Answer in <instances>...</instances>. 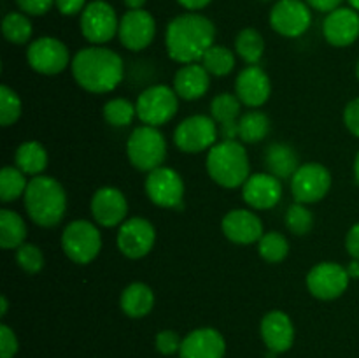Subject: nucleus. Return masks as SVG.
Returning <instances> with one entry per match:
<instances>
[{
    "label": "nucleus",
    "mask_w": 359,
    "mask_h": 358,
    "mask_svg": "<svg viewBox=\"0 0 359 358\" xmlns=\"http://www.w3.org/2000/svg\"><path fill=\"white\" fill-rule=\"evenodd\" d=\"M154 343H156V350L160 351L161 354L170 357V354L179 353V351H181L182 339L179 337L177 332H174V330H161V332H158L156 340H154Z\"/></svg>",
    "instance_id": "nucleus-40"
},
{
    "label": "nucleus",
    "mask_w": 359,
    "mask_h": 358,
    "mask_svg": "<svg viewBox=\"0 0 359 358\" xmlns=\"http://www.w3.org/2000/svg\"><path fill=\"white\" fill-rule=\"evenodd\" d=\"M214 39L216 27L209 18L196 13H186L175 16L167 25L165 48L174 62L186 65L200 62L214 46Z\"/></svg>",
    "instance_id": "nucleus-1"
},
{
    "label": "nucleus",
    "mask_w": 359,
    "mask_h": 358,
    "mask_svg": "<svg viewBox=\"0 0 359 358\" xmlns=\"http://www.w3.org/2000/svg\"><path fill=\"white\" fill-rule=\"evenodd\" d=\"M125 2L126 7H130V9H142L144 4L147 2V0H123Z\"/></svg>",
    "instance_id": "nucleus-49"
},
{
    "label": "nucleus",
    "mask_w": 359,
    "mask_h": 358,
    "mask_svg": "<svg viewBox=\"0 0 359 358\" xmlns=\"http://www.w3.org/2000/svg\"><path fill=\"white\" fill-rule=\"evenodd\" d=\"M346 269L351 279H359V260L356 258L351 260V262L346 265Z\"/></svg>",
    "instance_id": "nucleus-48"
},
{
    "label": "nucleus",
    "mask_w": 359,
    "mask_h": 358,
    "mask_svg": "<svg viewBox=\"0 0 359 358\" xmlns=\"http://www.w3.org/2000/svg\"><path fill=\"white\" fill-rule=\"evenodd\" d=\"M119 305L130 318H144L154 307V291L146 283H132L123 290Z\"/></svg>",
    "instance_id": "nucleus-25"
},
{
    "label": "nucleus",
    "mask_w": 359,
    "mask_h": 358,
    "mask_svg": "<svg viewBox=\"0 0 359 358\" xmlns=\"http://www.w3.org/2000/svg\"><path fill=\"white\" fill-rule=\"evenodd\" d=\"M346 249L353 258L359 260V221L349 228L346 235Z\"/></svg>",
    "instance_id": "nucleus-45"
},
{
    "label": "nucleus",
    "mask_w": 359,
    "mask_h": 358,
    "mask_svg": "<svg viewBox=\"0 0 359 358\" xmlns=\"http://www.w3.org/2000/svg\"><path fill=\"white\" fill-rule=\"evenodd\" d=\"M27 62L35 72L56 76L69 67L70 53L67 46L56 37H39L27 49Z\"/></svg>",
    "instance_id": "nucleus-12"
},
{
    "label": "nucleus",
    "mask_w": 359,
    "mask_h": 358,
    "mask_svg": "<svg viewBox=\"0 0 359 358\" xmlns=\"http://www.w3.org/2000/svg\"><path fill=\"white\" fill-rule=\"evenodd\" d=\"M32 21L25 13H9L2 21V34L13 44H27L32 37Z\"/></svg>",
    "instance_id": "nucleus-33"
},
{
    "label": "nucleus",
    "mask_w": 359,
    "mask_h": 358,
    "mask_svg": "<svg viewBox=\"0 0 359 358\" xmlns=\"http://www.w3.org/2000/svg\"><path fill=\"white\" fill-rule=\"evenodd\" d=\"M309 7L319 11V13H332V11L339 9L342 0H305Z\"/></svg>",
    "instance_id": "nucleus-46"
},
{
    "label": "nucleus",
    "mask_w": 359,
    "mask_h": 358,
    "mask_svg": "<svg viewBox=\"0 0 359 358\" xmlns=\"http://www.w3.org/2000/svg\"><path fill=\"white\" fill-rule=\"evenodd\" d=\"M62 248L67 258L86 265L93 262L102 249V234L98 227L86 220H74L62 234Z\"/></svg>",
    "instance_id": "nucleus-6"
},
{
    "label": "nucleus",
    "mask_w": 359,
    "mask_h": 358,
    "mask_svg": "<svg viewBox=\"0 0 359 358\" xmlns=\"http://www.w3.org/2000/svg\"><path fill=\"white\" fill-rule=\"evenodd\" d=\"M27 174L21 172L16 165H6L0 172V200L2 202H14L27 192Z\"/></svg>",
    "instance_id": "nucleus-31"
},
{
    "label": "nucleus",
    "mask_w": 359,
    "mask_h": 358,
    "mask_svg": "<svg viewBox=\"0 0 359 358\" xmlns=\"http://www.w3.org/2000/svg\"><path fill=\"white\" fill-rule=\"evenodd\" d=\"M210 88V74L202 63H186L175 72L174 90L182 100H198Z\"/></svg>",
    "instance_id": "nucleus-24"
},
{
    "label": "nucleus",
    "mask_w": 359,
    "mask_h": 358,
    "mask_svg": "<svg viewBox=\"0 0 359 358\" xmlns=\"http://www.w3.org/2000/svg\"><path fill=\"white\" fill-rule=\"evenodd\" d=\"M79 25L83 37L93 46H100L118 34L119 20L111 4L104 0H95L84 7Z\"/></svg>",
    "instance_id": "nucleus-10"
},
{
    "label": "nucleus",
    "mask_w": 359,
    "mask_h": 358,
    "mask_svg": "<svg viewBox=\"0 0 359 358\" xmlns=\"http://www.w3.org/2000/svg\"><path fill=\"white\" fill-rule=\"evenodd\" d=\"M226 343L216 329H196L182 339L181 358H224Z\"/></svg>",
    "instance_id": "nucleus-22"
},
{
    "label": "nucleus",
    "mask_w": 359,
    "mask_h": 358,
    "mask_svg": "<svg viewBox=\"0 0 359 358\" xmlns=\"http://www.w3.org/2000/svg\"><path fill=\"white\" fill-rule=\"evenodd\" d=\"M219 137V126L212 116L195 114L182 119L174 132V144L182 153H202L210 150Z\"/></svg>",
    "instance_id": "nucleus-8"
},
{
    "label": "nucleus",
    "mask_w": 359,
    "mask_h": 358,
    "mask_svg": "<svg viewBox=\"0 0 359 358\" xmlns=\"http://www.w3.org/2000/svg\"><path fill=\"white\" fill-rule=\"evenodd\" d=\"M262 339L272 353H284L294 343V325L283 311H270L262 319Z\"/></svg>",
    "instance_id": "nucleus-23"
},
{
    "label": "nucleus",
    "mask_w": 359,
    "mask_h": 358,
    "mask_svg": "<svg viewBox=\"0 0 359 358\" xmlns=\"http://www.w3.org/2000/svg\"><path fill=\"white\" fill-rule=\"evenodd\" d=\"M16 262L27 274H37L44 267V255L39 246L25 242L16 249Z\"/></svg>",
    "instance_id": "nucleus-39"
},
{
    "label": "nucleus",
    "mask_w": 359,
    "mask_h": 358,
    "mask_svg": "<svg viewBox=\"0 0 359 358\" xmlns=\"http://www.w3.org/2000/svg\"><path fill=\"white\" fill-rule=\"evenodd\" d=\"M135 116V104L126 98H112L104 105V118L112 126H128Z\"/></svg>",
    "instance_id": "nucleus-36"
},
{
    "label": "nucleus",
    "mask_w": 359,
    "mask_h": 358,
    "mask_svg": "<svg viewBox=\"0 0 359 358\" xmlns=\"http://www.w3.org/2000/svg\"><path fill=\"white\" fill-rule=\"evenodd\" d=\"M7 309H9V302H7V298L2 295V297H0V314L6 316Z\"/></svg>",
    "instance_id": "nucleus-50"
},
{
    "label": "nucleus",
    "mask_w": 359,
    "mask_h": 358,
    "mask_svg": "<svg viewBox=\"0 0 359 358\" xmlns=\"http://www.w3.org/2000/svg\"><path fill=\"white\" fill-rule=\"evenodd\" d=\"M28 228L23 218L11 209L0 211V246L2 249H18L25 244Z\"/></svg>",
    "instance_id": "nucleus-28"
},
{
    "label": "nucleus",
    "mask_w": 359,
    "mask_h": 358,
    "mask_svg": "<svg viewBox=\"0 0 359 358\" xmlns=\"http://www.w3.org/2000/svg\"><path fill=\"white\" fill-rule=\"evenodd\" d=\"M154 242H156V228L146 218H130L119 225L118 248L126 258H144L154 248Z\"/></svg>",
    "instance_id": "nucleus-15"
},
{
    "label": "nucleus",
    "mask_w": 359,
    "mask_h": 358,
    "mask_svg": "<svg viewBox=\"0 0 359 358\" xmlns=\"http://www.w3.org/2000/svg\"><path fill=\"white\" fill-rule=\"evenodd\" d=\"M235 53L248 65H258L265 53V39L256 28H244L235 37Z\"/></svg>",
    "instance_id": "nucleus-29"
},
{
    "label": "nucleus",
    "mask_w": 359,
    "mask_h": 358,
    "mask_svg": "<svg viewBox=\"0 0 359 358\" xmlns=\"http://www.w3.org/2000/svg\"><path fill=\"white\" fill-rule=\"evenodd\" d=\"M235 53L231 49L224 48V46H212L209 51L203 55V58L200 60L203 67L207 69V72L210 76H217V77H223L228 76L231 70L235 69Z\"/></svg>",
    "instance_id": "nucleus-32"
},
{
    "label": "nucleus",
    "mask_w": 359,
    "mask_h": 358,
    "mask_svg": "<svg viewBox=\"0 0 359 358\" xmlns=\"http://www.w3.org/2000/svg\"><path fill=\"white\" fill-rule=\"evenodd\" d=\"M146 193L151 202L163 209H182L184 206V181L170 167H158L146 178Z\"/></svg>",
    "instance_id": "nucleus-9"
},
{
    "label": "nucleus",
    "mask_w": 359,
    "mask_h": 358,
    "mask_svg": "<svg viewBox=\"0 0 359 358\" xmlns=\"http://www.w3.org/2000/svg\"><path fill=\"white\" fill-rule=\"evenodd\" d=\"M23 105H21L20 97L13 88L4 84L0 88V125L11 126L20 119Z\"/></svg>",
    "instance_id": "nucleus-38"
},
{
    "label": "nucleus",
    "mask_w": 359,
    "mask_h": 358,
    "mask_svg": "<svg viewBox=\"0 0 359 358\" xmlns=\"http://www.w3.org/2000/svg\"><path fill=\"white\" fill-rule=\"evenodd\" d=\"M25 211L35 225L53 228L60 225L67 213V193L60 181L49 175L30 179L23 195Z\"/></svg>",
    "instance_id": "nucleus-3"
},
{
    "label": "nucleus",
    "mask_w": 359,
    "mask_h": 358,
    "mask_svg": "<svg viewBox=\"0 0 359 358\" xmlns=\"http://www.w3.org/2000/svg\"><path fill=\"white\" fill-rule=\"evenodd\" d=\"M263 2H270V0H263Z\"/></svg>",
    "instance_id": "nucleus-54"
},
{
    "label": "nucleus",
    "mask_w": 359,
    "mask_h": 358,
    "mask_svg": "<svg viewBox=\"0 0 359 358\" xmlns=\"http://www.w3.org/2000/svg\"><path fill=\"white\" fill-rule=\"evenodd\" d=\"M18 337L7 325L0 326V358H14L18 353Z\"/></svg>",
    "instance_id": "nucleus-41"
},
{
    "label": "nucleus",
    "mask_w": 359,
    "mask_h": 358,
    "mask_svg": "<svg viewBox=\"0 0 359 358\" xmlns=\"http://www.w3.org/2000/svg\"><path fill=\"white\" fill-rule=\"evenodd\" d=\"M347 269L335 262L316 263L307 274V288L312 297L319 300H335L346 293L349 286Z\"/></svg>",
    "instance_id": "nucleus-13"
},
{
    "label": "nucleus",
    "mask_w": 359,
    "mask_h": 358,
    "mask_svg": "<svg viewBox=\"0 0 359 358\" xmlns=\"http://www.w3.org/2000/svg\"><path fill=\"white\" fill-rule=\"evenodd\" d=\"M56 9L63 14V16H74L77 13H83L84 4L86 0H55Z\"/></svg>",
    "instance_id": "nucleus-44"
},
{
    "label": "nucleus",
    "mask_w": 359,
    "mask_h": 358,
    "mask_svg": "<svg viewBox=\"0 0 359 358\" xmlns=\"http://www.w3.org/2000/svg\"><path fill=\"white\" fill-rule=\"evenodd\" d=\"M270 132V118L262 111L251 109L238 119V137L244 142L255 144L265 139Z\"/></svg>",
    "instance_id": "nucleus-30"
},
{
    "label": "nucleus",
    "mask_w": 359,
    "mask_h": 358,
    "mask_svg": "<svg viewBox=\"0 0 359 358\" xmlns=\"http://www.w3.org/2000/svg\"><path fill=\"white\" fill-rule=\"evenodd\" d=\"M270 93H272L270 77L262 67L249 65L238 72L235 79V95L242 104L251 109L262 107L270 98Z\"/></svg>",
    "instance_id": "nucleus-19"
},
{
    "label": "nucleus",
    "mask_w": 359,
    "mask_h": 358,
    "mask_svg": "<svg viewBox=\"0 0 359 358\" xmlns=\"http://www.w3.org/2000/svg\"><path fill=\"white\" fill-rule=\"evenodd\" d=\"M70 69L76 83L90 93H111L121 84L125 76L121 56L102 46L79 49L74 55Z\"/></svg>",
    "instance_id": "nucleus-2"
},
{
    "label": "nucleus",
    "mask_w": 359,
    "mask_h": 358,
    "mask_svg": "<svg viewBox=\"0 0 359 358\" xmlns=\"http://www.w3.org/2000/svg\"><path fill=\"white\" fill-rule=\"evenodd\" d=\"M221 230L228 241L242 246L258 242L265 234L262 220L249 209H233L224 214Z\"/></svg>",
    "instance_id": "nucleus-21"
},
{
    "label": "nucleus",
    "mask_w": 359,
    "mask_h": 358,
    "mask_svg": "<svg viewBox=\"0 0 359 358\" xmlns=\"http://www.w3.org/2000/svg\"><path fill=\"white\" fill-rule=\"evenodd\" d=\"M137 118L149 126H161L170 121L179 109V95L167 84H154L144 90L135 102Z\"/></svg>",
    "instance_id": "nucleus-7"
},
{
    "label": "nucleus",
    "mask_w": 359,
    "mask_h": 358,
    "mask_svg": "<svg viewBox=\"0 0 359 358\" xmlns=\"http://www.w3.org/2000/svg\"><path fill=\"white\" fill-rule=\"evenodd\" d=\"M344 123L347 130L359 139V97L351 100L344 109Z\"/></svg>",
    "instance_id": "nucleus-43"
},
{
    "label": "nucleus",
    "mask_w": 359,
    "mask_h": 358,
    "mask_svg": "<svg viewBox=\"0 0 359 358\" xmlns=\"http://www.w3.org/2000/svg\"><path fill=\"white\" fill-rule=\"evenodd\" d=\"M242 197L252 209H272L283 199V185L280 179L270 172H258L249 175L248 181L242 185Z\"/></svg>",
    "instance_id": "nucleus-18"
},
{
    "label": "nucleus",
    "mask_w": 359,
    "mask_h": 358,
    "mask_svg": "<svg viewBox=\"0 0 359 358\" xmlns=\"http://www.w3.org/2000/svg\"><path fill=\"white\" fill-rule=\"evenodd\" d=\"M182 7H186L188 11H200L203 7L209 6L212 0H177Z\"/></svg>",
    "instance_id": "nucleus-47"
},
{
    "label": "nucleus",
    "mask_w": 359,
    "mask_h": 358,
    "mask_svg": "<svg viewBox=\"0 0 359 358\" xmlns=\"http://www.w3.org/2000/svg\"><path fill=\"white\" fill-rule=\"evenodd\" d=\"M14 164L27 175H41L48 167V151L37 140H27L14 154Z\"/></svg>",
    "instance_id": "nucleus-27"
},
{
    "label": "nucleus",
    "mask_w": 359,
    "mask_h": 358,
    "mask_svg": "<svg viewBox=\"0 0 359 358\" xmlns=\"http://www.w3.org/2000/svg\"><path fill=\"white\" fill-rule=\"evenodd\" d=\"M332 188V174L318 161L304 164L291 178V193L300 204H316L325 199Z\"/></svg>",
    "instance_id": "nucleus-11"
},
{
    "label": "nucleus",
    "mask_w": 359,
    "mask_h": 358,
    "mask_svg": "<svg viewBox=\"0 0 359 358\" xmlns=\"http://www.w3.org/2000/svg\"><path fill=\"white\" fill-rule=\"evenodd\" d=\"M354 178H356V183L359 185V151L354 158Z\"/></svg>",
    "instance_id": "nucleus-51"
},
{
    "label": "nucleus",
    "mask_w": 359,
    "mask_h": 358,
    "mask_svg": "<svg viewBox=\"0 0 359 358\" xmlns=\"http://www.w3.org/2000/svg\"><path fill=\"white\" fill-rule=\"evenodd\" d=\"M323 34L332 46L346 48L359 37V13L353 7H339L328 13L323 23Z\"/></svg>",
    "instance_id": "nucleus-20"
},
{
    "label": "nucleus",
    "mask_w": 359,
    "mask_h": 358,
    "mask_svg": "<svg viewBox=\"0 0 359 358\" xmlns=\"http://www.w3.org/2000/svg\"><path fill=\"white\" fill-rule=\"evenodd\" d=\"M118 35L121 44L130 51H142L156 35V21L144 9H130L119 20Z\"/></svg>",
    "instance_id": "nucleus-16"
},
{
    "label": "nucleus",
    "mask_w": 359,
    "mask_h": 358,
    "mask_svg": "<svg viewBox=\"0 0 359 358\" xmlns=\"http://www.w3.org/2000/svg\"><path fill=\"white\" fill-rule=\"evenodd\" d=\"M356 77H358V81H359V60H358V63H356Z\"/></svg>",
    "instance_id": "nucleus-53"
},
{
    "label": "nucleus",
    "mask_w": 359,
    "mask_h": 358,
    "mask_svg": "<svg viewBox=\"0 0 359 358\" xmlns=\"http://www.w3.org/2000/svg\"><path fill=\"white\" fill-rule=\"evenodd\" d=\"M91 214H93V220L100 227H119L126 220V214H128L126 197L123 195L121 190L114 188V186H104V188L97 190L93 193Z\"/></svg>",
    "instance_id": "nucleus-17"
},
{
    "label": "nucleus",
    "mask_w": 359,
    "mask_h": 358,
    "mask_svg": "<svg viewBox=\"0 0 359 358\" xmlns=\"http://www.w3.org/2000/svg\"><path fill=\"white\" fill-rule=\"evenodd\" d=\"M286 227L287 230L293 235H302L309 234L314 227V214L309 209L307 204H293V206L287 207L286 211Z\"/></svg>",
    "instance_id": "nucleus-37"
},
{
    "label": "nucleus",
    "mask_w": 359,
    "mask_h": 358,
    "mask_svg": "<svg viewBox=\"0 0 359 358\" xmlns=\"http://www.w3.org/2000/svg\"><path fill=\"white\" fill-rule=\"evenodd\" d=\"M126 154L137 171L151 172L163 165L167 158V140L156 126H137L128 137Z\"/></svg>",
    "instance_id": "nucleus-5"
},
{
    "label": "nucleus",
    "mask_w": 359,
    "mask_h": 358,
    "mask_svg": "<svg viewBox=\"0 0 359 358\" xmlns=\"http://www.w3.org/2000/svg\"><path fill=\"white\" fill-rule=\"evenodd\" d=\"M258 253L265 262L280 263L290 253V242L280 232H266L258 241Z\"/></svg>",
    "instance_id": "nucleus-34"
},
{
    "label": "nucleus",
    "mask_w": 359,
    "mask_h": 358,
    "mask_svg": "<svg viewBox=\"0 0 359 358\" xmlns=\"http://www.w3.org/2000/svg\"><path fill=\"white\" fill-rule=\"evenodd\" d=\"M16 4L28 16H42L55 6V0H16Z\"/></svg>",
    "instance_id": "nucleus-42"
},
{
    "label": "nucleus",
    "mask_w": 359,
    "mask_h": 358,
    "mask_svg": "<svg viewBox=\"0 0 359 358\" xmlns=\"http://www.w3.org/2000/svg\"><path fill=\"white\" fill-rule=\"evenodd\" d=\"M207 172L223 188H238L251 175L249 157L238 140H221L207 153Z\"/></svg>",
    "instance_id": "nucleus-4"
},
{
    "label": "nucleus",
    "mask_w": 359,
    "mask_h": 358,
    "mask_svg": "<svg viewBox=\"0 0 359 358\" xmlns=\"http://www.w3.org/2000/svg\"><path fill=\"white\" fill-rule=\"evenodd\" d=\"M265 164L270 174L279 179L293 178V174L300 167L297 151L284 142L270 144L265 153Z\"/></svg>",
    "instance_id": "nucleus-26"
},
{
    "label": "nucleus",
    "mask_w": 359,
    "mask_h": 358,
    "mask_svg": "<svg viewBox=\"0 0 359 358\" xmlns=\"http://www.w3.org/2000/svg\"><path fill=\"white\" fill-rule=\"evenodd\" d=\"M347 2L351 4V7H353V9H356L359 13V0H347Z\"/></svg>",
    "instance_id": "nucleus-52"
},
{
    "label": "nucleus",
    "mask_w": 359,
    "mask_h": 358,
    "mask_svg": "<svg viewBox=\"0 0 359 358\" xmlns=\"http://www.w3.org/2000/svg\"><path fill=\"white\" fill-rule=\"evenodd\" d=\"M311 23V7L305 0H279L270 11V27L283 37H300Z\"/></svg>",
    "instance_id": "nucleus-14"
},
{
    "label": "nucleus",
    "mask_w": 359,
    "mask_h": 358,
    "mask_svg": "<svg viewBox=\"0 0 359 358\" xmlns=\"http://www.w3.org/2000/svg\"><path fill=\"white\" fill-rule=\"evenodd\" d=\"M242 102L235 93H219L210 102V116L217 125L230 121H238Z\"/></svg>",
    "instance_id": "nucleus-35"
}]
</instances>
